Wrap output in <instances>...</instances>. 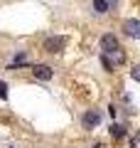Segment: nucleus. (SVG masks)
Segmentation results:
<instances>
[{"label":"nucleus","instance_id":"nucleus-4","mask_svg":"<svg viewBox=\"0 0 140 148\" xmlns=\"http://www.w3.org/2000/svg\"><path fill=\"white\" fill-rule=\"evenodd\" d=\"M123 32L128 37H133V40H138V37H140V20H135V17L123 20Z\"/></svg>","mask_w":140,"mask_h":148},{"label":"nucleus","instance_id":"nucleus-1","mask_svg":"<svg viewBox=\"0 0 140 148\" xmlns=\"http://www.w3.org/2000/svg\"><path fill=\"white\" fill-rule=\"evenodd\" d=\"M67 45H69V40L64 35H52V37H47L44 40V52H49V54H59L62 49H67Z\"/></svg>","mask_w":140,"mask_h":148},{"label":"nucleus","instance_id":"nucleus-3","mask_svg":"<svg viewBox=\"0 0 140 148\" xmlns=\"http://www.w3.org/2000/svg\"><path fill=\"white\" fill-rule=\"evenodd\" d=\"M32 77H35L37 82H49L54 77V72H52V67H47V64H35V67H32Z\"/></svg>","mask_w":140,"mask_h":148},{"label":"nucleus","instance_id":"nucleus-8","mask_svg":"<svg viewBox=\"0 0 140 148\" xmlns=\"http://www.w3.org/2000/svg\"><path fill=\"white\" fill-rule=\"evenodd\" d=\"M111 136H113V138H123L125 136V128L118 126V123H113V126H111Z\"/></svg>","mask_w":140,"mask_h":148},{"label":"nucleus","instance_id":"nucleus-13","mask_svg":"<svg viewBox=\"0 0 140 148\" xmlns=\"http://www.w3.org/2000/svg\"><path fill=\"white\" fill-rule=\"evenodd\" d=\"M138 143H140V133H138Z\"/></svg>","mask_w":140,"mask_h":148},{"label":"nucleus","instance_id":"nucleus-9","mask_svg":"<svg viewBox=\"0 0 140 148\" xmlns=\"http://www.w3.org/2000/svg\"><path fill=\"white\" fill-rule=\"evenodd\" d=\"M130 79H133V82H140V64H135V67L130 69Z\"/></svg>","mask_w":140,"mask_h":148},{"label":"nucleus","instance_id":"nucleus-5","mask_svg":"<svg viewBox=\"0 0 140 148\" xmlns=\"http://www.w3.org/2000/svg\"><path fill=\"white\" fill-rule=\"evenodd\" d=\"M120 45H118V40H116V35H103L101 37V49H103V54H111V52H116Z\"/></svg>","mask_w":140,"mask_h":148},{"label":"nucleus","instance_id":"nucleus-6","mask_svg":"<svg viewBox=\"0 0 140 148\" xmlns=\"http://www.w3.org/2000/svg\"><path fill=\"white\" fill-rule=\"evenodd\" d=\"M91 8H93V12H96V15H106V12L111 10L108 0H91Z\"/></svg>","mask_w":140,"mask_h":148},{"label":"nucleus","instance_id":"nucleus-2","mask_svg":"<svg viewBox=\"0 0 140 148\" xmlns=\"http://www.w3.org/2000/svg\"><path fill=\"white\" fill-rule=\"evenodd\" d=\"M101 119H103V116H101V111L91 109V111H86V114L81 116V126H84V128H96V126L101 123Z\"/></svg>","mask_w":140,"mask_h":148},{"label":"nucleus","instance_id":"nucleus-10","mask_svg":"<svg viewBox=\"0 0 140 148\" xmlns=\"http://www.w3.org/2000/svg\"><path fill=\"white\" fill-rule=\"evenodd\" d=\"M0 99H7V84L0 82Z\"/></svg>","mask_w":140,"mask_h":148},{"label":"nucleus","instance_id":"nucleus-7","mask_svg":"<svg viewBox=\"0 0 140 148\" xmlns=\"http://www.w3.org/2000/svg\"><path fill=\"white\" fill-rule=\"evenodd\" d=\"M22 64H30V54H25V52L15 54V62L10 64V69H17V67H22Z\"/></svg>","mask_w":140,"mask_h":148},{"label":"nucleus","instance_id":"nucleus-11","mask_svg":"<svg viewBox=\"0 0 140 148\" xmlns=\"http://www.w3.org/2000/svg\"><path fill=\"white\" fill-rule=\"evenodd\" d=\"M108 5H111V8H116V5H118V0H108Z\"/></svg>","mask_w":140,"mask_h":148},{"label":"nucleus","instance_id":"nucleus-12","mask_svg":"<svg viewBox=\"0 0 140 148\" xmlns=\"http://www.w3.org/2000/svg\"><path fill=\"white\" fill-rule=\"evenodd\" d=\"M93 148H103V146H101V143H99V146H93Z\"/></svg>","mask_w":140,"mask_h":148}]
</instances>
